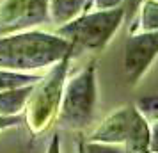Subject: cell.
<instances>
[{"mask_svg": "<svg viewBox=\"0 0 158 153\" xmlns=\"http://www.w3.org/2000/svg\"><path fill=\"white\" fill-rule=\"evenodd\" d=\"M126 9L119 6L114 9H98L93 13L75 16L73 20L59 25L57 36L68 39L73 48L89 52H101L121 27Z\"/></svg>", "mask_w": 158, "mask_h": 153, "instance_id": "3957f363", "label": "cell"}, {"mask_svg": "<svg viewBox=\"0 0 158 153\" xmlns=\"http://www.w3.org/2000/svg\"><path fill=\"white\" fill-rule=\"evenodd\" d=\"M84 141L85 139H78V153H85L84 151Z\"/></svg>", "mask_w": 158, "mask_h": 153, "instance_id": "2e32d148", "label": "cell"}, {"mask_svg": "<svg viewBox=\"0 0 158 153\" xmlns=\"http://www.w3.org/2000/svg\"><path fill=\"white\" fill-rule=\"evenodd\" d=\"M73 52L60 59L59 62L50 68V71L43 75L34 84L27 105H25V121L34 134H41L52 125L57 117L59 103L64 89L66 75H68V64Z\"/></svg>", "mask_w": 158, "mask_h": 153, "instance_id": "277c9868", "label": "cell"}, {"mask_svg": "<svg viewBox=\"0 0 158 153\" xmlns=\"http://www.w3.org/2000/svg\"><path fill=\"white\" fill-rule=\"evenodd\" d=\"M85 4L87 0H48L50 20L57 25H62L78 16L82 9L85 7Z\"/></svg>", "mask_w": 158, "mask_h": 153, "instance_id": "ba28073f", "label": "cell"}, {"mask_svg": "<svg viewBox=\"0 0 158 153\" xmlns=\"http://www.w3.org/2000/svg\"><path fill=\"white\" fill-rule=\"evenodd\" d=\"M137 116H139V110H137L135 105L119 107L110 116L105 117L100 126H96L93 130V134L85 141L124 146L130 137V134H131V128H133V123H135Z\"/></svg>", "mask_w": 158, "mask_h": 153, "instance_id": "8992f818", "label": "cell"}, {"mask_svg": "<svg viewBox=\"0 0 158 153\" xmlns=\"http://www.w3.org/2000/svg\"><path fill=\"white\" fill-rule=\"evenodd\" d=\"M23 116H11V117H6V116H0V132L7 130V128H13V126H18L22 123Z\"/></svg>", "mask_w": 158, "mask_h": 153, "instance_id": "4fadbf2b", "label": "cell"}, {"mask_svg": "<svg viewBox=\"0 0 158 153\" xmlns=\"http://www.w3.org/2000/svg\"><path fill=\"white\" fill-rule=\"evenodd\" d=\"M41 77H43V75H39V73L11 71V70H4V68H0V91L22 87V86H29V84L37 82Z\"/></svg>", "mask_w": 158, "mask_h": 153, "instance_id": "9c48e42d", "label": "cell"}, {"mask_svg": "<svg viewBox=\"0 0 158 153\" xmlns=\"http://www.w3.org/2000/svg\"><path fill=\"white\" fill-rule=\"evenodd\" d=\"M34 84L0 91V116H6V117L22 116L23 110H25V105H27V100H29L30 93H32Z\"/></svg>", "mask_w": 158, "mask_h": 153, "instance_id": "52a82bcc", "label": "cell"}, {"mask_svg": "<svg viewBox=\"0 0 158 153\" xmlns=\"http://www.w3.org/2000/svg\"><path fill=\"white\" fill-rule=\"evenodd\" d=\"M135 107H137V110L146 117V119L155 121V117H156V110H158V98L155 95L144 96L142 100H139V102L135 103Z\"/></svg>", "mask_w": 158, "mask_h": 153, "instance_id": "8fae6325", "label": "cell"}, {"mask_svg": "<svg viewBox=\"0 0 158 153\" xmlns=\"http://www.w3.org/2000/svg\"><path fill=\"white\" fill-rule=\"evenodd\" d=\"M123 4V0H94L96 9H114L119 7Z\"/></svg>", "mask_w": 158, "mask_h": 153, "instance_id": "5bb4252c", "label": "cell"}, {"mask_svg": "<svg viewBox=\"0 0 158 153\" xmlns=\"http://www.w3.org/2000/svg\"><path fill=\"white\" fill-rule=\"evenodd\" d=\"M98 103L96 66L91 62L64 82L60 103L57 110V123L68 130H82L93 123Z\"/></svg>", "mask_w": 158, "mask_h": 153, "instance_id": "7a4b0ae2", "label": "cell"}, {"mask_svg": "<svg viewBox=\"0 0 158 153\" xmlns=\"http://www.w3.org/2000/svg\"><path fill=\"white\" fill-rule=\"evenodd\" d=\"M84 151L85 153H126L121 144L94 142V141H84Z\"/></svg>", "mask_w": 158, "mask_h": 153, "instance_id": "7c38bea8", "label": "cell"}, {"mask_svg": "<svg viewBox=\"0 0 158 153\" xmlns=\"http://www.w3.org/2000/svg\"><path fill=\"white\" fill-rule=\"evenodd\" d=\"M46 153H60V141H59V135H53Z\"/></svg>", "mask_w": 158, "mask_h": 153, "instance_id": "9a60e30c", "label": "cell"}, {"mask_svg": "<svg viewBox=\"0 0 158 153\" xmlns=\"http://www.w3.org/2000/svg\"><path fill=\"white\" fill-rule=\"evenodd\" d=\"M71 52H75L73 45L57 34L30 29L18 30L0 36V68L36 73L43 68H52Z\"/></svg>", "mask_w": 158, "mask_h": 153, "instance_id": "6da1fadb", "label": "cell"}, {"mask_svg": "<svg viewBox=\"0 0 158 153\" xmlns=\"http://www.w3.org/2000/svg\"><path fill=\"white\" fill-rule=\"evenodd\" d=\"M158 34L137 32L124 45V75L130 86H137L156 59Z\"/></svg>", "mask_w": 158, "mask_h": 153, "instance_id": "5b68a950", "label": "cell"}, {"mask_svg": "<svg viewBox=\"0 0 158 153\" xmlns=\"http://www.w3.org/2000/svg\"><path fill=\"white\" fill-rule=\"evenodd\" d=\"M158 6L156 0H146L140 7V32H156Z\"/></svg>", "mask_w": 158, "mask_h": 153, "instance_id": "30bf717a", "label": "cell"}]
</instances>
